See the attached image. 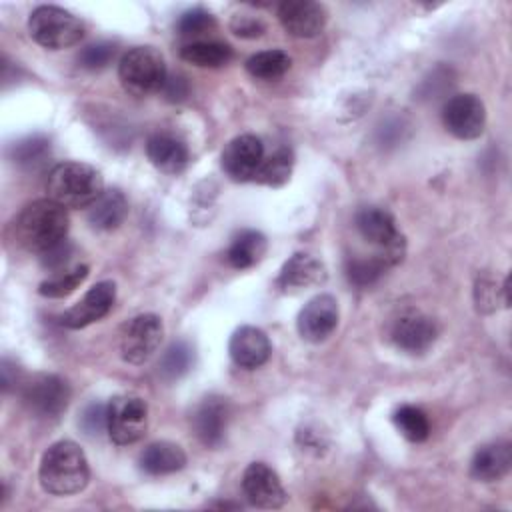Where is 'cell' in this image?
<instances>
[{
	"mask_svg": "<svg viewBox=\"0 0 512 512\" xmlns=\"http://www.w3.org/2000/svg\"><path fill=\"white\" fill-rule=\"evenodd\" d=\"M194 364V350L188 342H172L160 358V374L168 380L184 376Z\"/></svg>",
	"mask_w": 512,
	"mask_h": 512,
	"instance_id": "cell-31",
	"label": "cell"
},
{
	"mask_svg": "<svg viewBox=\"0 0 512 512\" xmlns=\"http://www.w3.org/2000/svg\"><path fill=\"white\" fill-rule=\"evenodd\" d=\"M160 92L164 94L166 100H170V102H180V100H184V98L188 96V82H186L184 76H178V74L166 76L164 86H162Z\"/></svg>",
	"mask_w": 512,
	"mask_h": 512,
	"instance_id": "cell-39",
	"label": "cell"
},
{
	"mask_svg": "<svg viewBox=\"0 0 512 512\" xmlns=\"http://www.w3.org/2000/svg\"><path fill=\"white\" fill-rule=\"evenodd\" d=\"M228 422V404L224 398H206L194 412L192 424L196 436L206 446H218L224 438Z\"/></svg>",
	"mask_w": 512,
	"mask_h": 512,
	"instance_id": "cell-19",
	"label": "cell"
},
{
	"mask_svg": "<svg viewBox=\"0 0 512 512\" xmlns=\"http://www.w3.org/2000/svg\"><path fill=\"white\" fill-rule=\"evenodd\" d=\"M176 28L182 36H196V34H202V32L214 28V18L210 12H206L202 8H194L180 16Z\"/></svg>",
	"mask_w": 512,
	"mask_h": 512,
	"instance_id": "cell-35",
	"label": "cell"
},
{
	"mask_svg": "<svg viewBox=\"0 0 512 512\" xmlns=\"http://www.w3.org/2000/svg\"><path fill=\"white\" fill-rule=\"evenodd\" d=\"M162 322L156 314H140L132 318L120 338L122 358L130 364H144L162 342Z\"/></svg>",
	"mask_w": 512,
	"mask_h": 512,
	"instance_id": "cell-8",
	"label": "cell"
},
{
	"mask_svg": "<svg viewBox=\"0 0 512 512\" xmlns=\"http://www.w3.org/2000/svg\"><path fill=\"white\" fill-rule=\"evenodd\" d=\"M394 424L400 430V434L410 442H422L430 434V424L426 414L416 406H400L394 412Z\"/></svg>",
	"mask_w": 512,
	"mask_h": 512,
	"instance_id": "cell-30",
	"label": "cell"
},
{
	"mask_svg": "<svg viewBox=\"0 0 512 512\" xmlns=\"http://www.w3.org/2000/svg\"><path fill=\"white\" fill-rule=\"evenodd\" d=\"M40 484L48 494L70 496L88 484L90 470L82 448L76 442H54L40 460Z\"/></svg>",
	"mask_w": 512,
	"mask_h": 512,
	"instance_id": "cell-2",
	"label": "cell"
},
{
	"mask_svg": "<svg viewBox=\"0 0 512 512\" xmlns=\"http://www.w3.org/2000/svg\"><path fill=\"white\" fill-rule=\"evenodd\" d=\"M262 160L264 146L254 134H240L232 138L222 152V168L236 182L254 180Z\"/></svg>",
	"mask_w": 512,
	"mask_h": 512,
	"instance_id": "cell-11",
	"label": "cell"
},
{
	"mask_svg": "<svg viewBox=\"0 0 512 512\" xmlns=\"http://www.w3.org/2000/svg\"><path fill=\"white\" fill-rule=\"evenodd\" d=\"M70 256H72V246L68 244V240H62L60 244H56L54 248H50L42 254V266L52 272H62V270H66Z\"/></svg>",
	"mask_w": 512,
	"mask_h": 512,
	"instance_id": "cell-37",
	"label": "cell"
},
{
	"mask_svg": "<svg viewBox=\"0 0 512 512\" xmlns=\"http://www.w3.org/2000/svg\"><path fill=\"white\" fill-rule=\"evenodd\" d=\"M180 56L200 68H218L224 66L232 58V48L224 42H214V40H200V42H190L182 46Z\"/></svg>",
	"mask_w": 512,
	"mask_h": 512,
	"instance_id": "cell-25",
	"label": "cell"
},
{
	"mask_svg": "<svg viewBox=\"0 0 512 512\" xmlns=\"http://www.w3.org/2000/svg\"><path fill=\"white\" fill-rule=\"evenodd\" d=\"M292 60L284 50H264L256 52L246 60V70L250 76L260 80H276L288 72Z\"/></svg>",
	"mask_w": 512,
	"mask_h": 512,
	"instance_id": "cell-26",
	"label": "cell"
},
{
	"mask_svg": "<svg viewBox=\"0 0 512 512\" xmlns=\"http://www.w3.org/2000/svg\"><path fill=\"white\" fill-rule=\"evenodd\" d=\"M28 32L40 46L62 50L82 40L84 24L60 6H38L28 18Z\"/></svg>",
	"mask_w": 512,
	"mask_h": 512,
	"instance_id": "cell-6",
	"label": "cell"
},
{
	"mask_svg": "<svg viewBox=\"0 0 512 512\" xmlns=\"http://www.w3.org/2000/svg\"><path fill=\"white\" fill-rule=\"evenodd\" d=\"M14 240L28 252L44 254L62 240L68 232L66 208L58 202L34 200L26 204L12 222Z\"/></svg>",
	"mask_w": 512,
	"mask_h": 512,
	"instance_id": "cell-1",
	"label": "cell"
},
{
	"mask_svg": "<svg viewBox=\"0 0 512 512\" xmlns=\"http://www.w3.org/2000/svg\"><path fill=\"white\" fill-rule=\"evenodd\" d=\"M266 254V238L256 230H242L236 234L226 250V260L234 268H250Z\"/></svg>",
	"mask_w": 512,
	"mask_h": 512,
	"instance_id": "cell-24",
	"label": "cell"
},
{
	"mask_svg": "<svg viewBox=\"0 0 512 512\" xmlns=\"http://www.w3.org/2000/svg\"><path fill=\"white\" fill-rule=\"evenodd\" d=\"M116 300V284L112 280H102L94 284L82 300L62 314V324L66 328H84L100 318H104Z\"/></svg>",
	"mask_w": 512,
	"mask_h": 512,
	"instance_id": "cell-14",
	"label": "cell"
},
{
	"mask_svg": "<svg viewBox=\"0 0 512 512\" xmlns=\"http://www.w3.org/2000/svg\"><path fill=\"white\" fill-rule=\"evenodd\" d=\"M184 464H186L184 450L178 444L166 442V440L152 442L150 446H146V450L140 456L142 470L152 476L178 472L184 468Z\"/></svg>",
	"mask_w": 512,
	"mask_h": 512,
	"instance_id": "cell-23",
	"label": "cell"
},
{
	"mask_svg": "<svg viewBox=\"0 0 512 512\" xmlns=\"http://www.w3.org/2000/svg\"><path fill=\"white\" fill-rule=\"evenodd\" d=\"M356 230L376 248V254L386 266H394L404 258L406 240L396 228L394 216L378 206H364L356 214Z\"/></svg>",
	"mask_w": 512,
	"mask_h": 512,
	"instance_id": "cell-4",
	"label": "cell"
},
{
	"mask_svg": "<svg viewBox=\"0 0 512 512\" xmlns=\"http://www.w3.org/2000/svg\"><path fill=\"white\" fill-rule=\"evenodd\" d=\"M148 160L166 174H178L188 164V148L172 134L156 132L146 142Z\"/></svg>",
	"mask_w": 512,
	"mask_h": 512,
	"instance_id": "cell-20",
	"label": "cell"
},
{
	"mask_svg": "<svg viewBox=\"0 0 512 512\" xmlns=\"http://www.w3.org/2000/svg\"><path fill=\"white\" fill-rule=\"evenodd\" d=\"M118 76L126 92L134 96H148L162 90L168 74L164 58L156 48L136 46L122 56Z\"/></svg>",
	"mask_w": 512,
	"mask_h": 512,
	"instance_id": "cell-5",
	"label": "cell"
},
{
	"mask_svg": "<svg viewBox=\"0 0 512 512\" xmlns=\"http://www.w3.org/2000/svg\"><path fill=\"white\" fill-rule=\"evenodd\" d=\"M278 18L290 36L312 38L326 24V10L312 0H286L278 6Z\"/></svg>",
	"mask_w": 512,
	"mask_h": 512,
	"instance_id": "cell-15",
	"label": "cell"
},
{
	"mask_svg": "<svg viewBox=\"0 0 512 512\" xmlns=\"http://www.w3.org/2000/svg\"><path fill=\"white\" fill-rule=\"evenodd\" d=\"M326 280V270L320 260L310 254H294L290 260L284 262L276 286L284 292L302 290L308 286L322 284Z\"/></svg>",
	"mask_w": 512,
	"mask_h": 512,
	"instance_id": "cell-18",
	"label": "cell"
},
{
	"mask_svg": "<svg viewBox=\"0 0 512 512\" xmlns=\"http://www.w3.org/2000/svg\"><path fill=\"white\" fill-rule=\"evenodd\" d=\"M386 268L388 266L374 254L368 258H350L346 264V276L352 284L364 288V286L374 284Z\"/></svg>",
	"mask_w": 512,
	"mask_h": 512,
	"instance_id": "cell-32",
	"label": "cell"
},
{
	"mask_svg": "<svg viewBox=\"0 0 512 512\" xmlns=\"http://www.w3.org/2000/svg\"><path fill=\"white\" fill-rule=\"evenodd\" d=\"M442 120L452 136L460 140H472L478 138L484 130L486 110L478 96L456 94L444 104Z\"/></svg>",
	"mask_w": 512,
	"mask_h": 512,
	"instance_id": "cell-10",
	"label": "cell"
},
{
	"mask_svg": "<svg viewBox=\"0 0 512 512\" xmlns=\"http://www.w3.org/2000/svg\"><path fill=\"white\" fill-rule=\"evenodd\" d=\"M512 466V448L508 442H492L484 444L476 450L470 462L472 478L480 482L500 480Z\"/></svg>",
	"mask_w": 512,
	"mask_h": 512,
	"instance_id": "cell-21",
	"label": "cell"
},
{
	"mask_svg": "<svg viewBox=\"0 0 512 512\" xmlns=\"http://www.w3.org/2000/svg\"><path fill=\"white\" fill-rule=\"evenodd\" d=\"M80 426L88 436H96L106 430V406L98 402L88 404L80 416Z\"/></svg>",
	"mask_w": 512,
	"mask_h": 512,
	"instance_id": "cell-36",
	"label": "cell"
},
{
	"mask_svg": "<svg viewBox=\"0 0 512 512\" xmlns=\"http://www.w3.org/2000/svg\"><path fill=\"white\" fill-rule=\"evenodd\" d=\"M232 30L236 36H242V38H256L264 32V24L254 18V16H246V14H238L232 18Z\"/></svg>",
	"mask_w": 512,
	"mask_h": 512,
	"instance_id": "cell-38",
	"label": "cell"
},
{
	"mask_svg": "<svg viewBox=\"0 0 512 512\" xmlns=\"http://www.w3.org/2000/svg\"><path fill=\"white\" fill-rule=\"evenodd\" d=\"M242 490L250 504L258 508H280L286 502L278 474L264 462H252L242 476Z\"/></svg>",
	"mask_w": 512,
	"mask_h": 512,
	"instance_id": "cell-13",
	"label": "cell"
},
{
	"mask_svg": "<svg viewBox=\"0 0 512 512\" xmlns=\"http://www.w3.org/2000/svg\"><path fill=\"white\" fill-rule=\"evenodd\" d=\"M434 338H436L434 322L420 312H406L392 326L394 344L412 354L428 350Z\"/></svg>",
	"mask_w": 512,
	"mask_h": 512,
	"instance_id": "cell-16",
	"label": "cell"
},
{
	"mask_svg": "<svg viewBox=\"0 0 512 512\" xmlns=\"http://www.w3.org/2000/svg\"><path fill=\"white\" fill-rule=\"evenodd\" d=\"M128 216V200L120 190H104L88 206V222L98 230H114Z\"/></svg>",
	"mask_w": 512,
	"mask_h": 512,
	"instance_id": "cell-22",
	"label": "cell"
},
{
	"mask_svg": "<svg viewBox=\"0 0 512 512\" xmlns=\"http://www.w3.org/2000/svg\"><path fill=\"white\" fill-rule=\"evenodd\" d=\"M338 324V302L330 294H318L298 314V332L308 342L326 340Z\"/></svg>",
	"mask_w": 512,
	"mask_h": 512,
	"instance_id": "cell-12",
	"label": "cell"
},
{
	"mask_svg": "<svg viewBox=\"0 0 512 512\" xmlns=\"http://www.w3.org/2000/svg\"><path fill=\"white\" fill-rule=\"evenodd\" d=\"M50 156V142L44 136H28L12 146V160L26 168L36 170L40 168Z\"/></svg>",
	"mask_w": 512,
	"mask_h": 512,
	"instance_id": "cell-29",
	"label": "cell"
},
{
	"mask_svg": "<svg viewBox=\"0 0 512 512\" xmlns=\"http://www.w3.org/2000/svg\"><path fill=\"white\" fill-rule=\"evenodd\" d=\"M148 426V406L140 396L120 394L106 406V432L112 442L126 446L138 442Z\"/></svg>",
	"mask_w": 512,
	"mask_h": 512,
	"instance_id": "cell-7",
	"label": "cell"
},
{
	"mask_svg": "<svg viewBox=\"0 0 512 512\" xmlns=\"http://www.w3.org/2000/svg\"><path fill=\"white\" fill-rule=\"evenodd\" d=\"M22 398L38 418H58L68 406L70 388L60 376L38 374L24 386Z\"/></svg>",
	"mask_w": 512,
	"mask_h": 512,
	"instance_id": "cell-9",
	"label": "cell"
},
{
	"mask_svg": "<svg viewBox=\"0 0 512 512\" xmlns=\"http://www.w3.org/2000/svg\"><path fill=\"white\" fill-rule=\"evenodd\" d=\"M292 172V152L288 148H278L268 158L262 160L254 180L268 186H282Z\"/></svg>",
	"mask_w": 512,
	"mask_h": 512,
	"instance_id": "cell-28",
	"label": "cell"
},
{
	"mask_svg": "<svg viewBox=\"0 0 512 512\" xmlns=\"http://www.w3.org/2000/svg\"><path fill=\"white\" fill-rule=\"evenodd\" d=\"M88 276L86 264H76L72 268H66L62 272H54L48 280H44L38 288V292L46 298H64L72 294Z\"/></svg>",
	"mask_w": 512,
	"mask_h": 512,
	"instance_id": "cell-27",
	"label": "cell"
},
{
	"mask_svg": "<svg viewBox=\"0 0 512 512\" xmlns=\"http://www.w3.org/2000/svg\"><path fill=\"white\" fill-rule=\"evenodd\" d=\"M232 360L242 368H258L262 366L272 352L268 336L256 326H240L228 344Z\"/></svg>",
	"mask_w": 512,
	"mask_h": 512,
	"instance_id": "cell-17",
	"label": "cell"
},
{
	"mask_svg": "<svg viewBox=\"0 0 512 512\" xmlns=\"http://www.w3.org/2000/svg\"><path fill=\"white\" fill-rule=\"evenodd\" d=\"M46 192L64 208H88L104 192V182L90 164L60 162L48 172Z\"/></svg>",
	"mask_w": 512,
	"mask_h": 512,
	"instance_id": "cell-3",
	"label": "cell"
},
{
	"mask_svg": "<svg viewBox=\"0 0 512 512\" xmlns=\"http://www.w3.org/2000/svg\"><path fill=\"white\" fill-rule=\"evenodd\" d=\"M500 296L508 306V302H510V298H508V280H504L500 288L490 280H478V284H476V306H478V310L492 312L496 308V302L500 300Z\"/></svg>",
	"mask_w": 512,
	"mask_h": 512,
	"instance_id": "cell-34",
	"label": "cell"
},
{
	"mask_svg": "<svg viewBox=\"0 0 512 512\" xmlns=\"http://www.w3.org/2000/svg\"><path fill=\"white\" fill-rule=\"evenodd\" d=\"M116 54V46L110 44V42H98V44H90L86 46L80 56H78V62L82 68L86 70H100V68H106L112 58Z\"/></svg>",
	"mask_w": 512,
	"mask_h": 512,
	"instance_id": "cell-33",
	"label": "cell"
}]
</instances>
